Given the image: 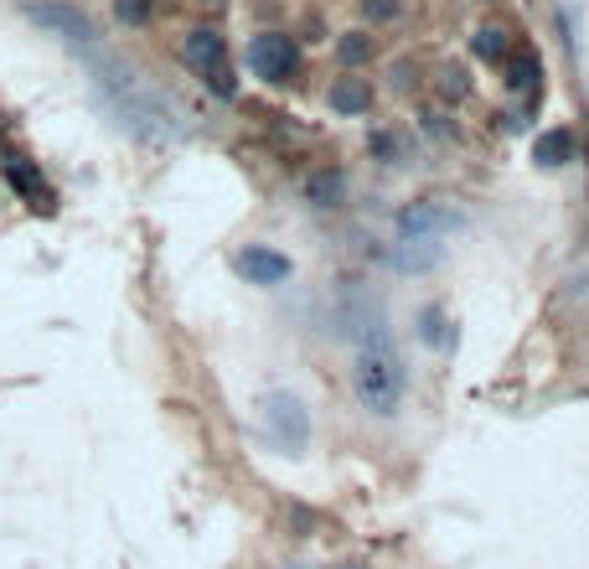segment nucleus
I'll list each match as a JSON object with an SVG mask.
<instances>
[{"label": "nucleus", "instance_id": "nucleus-2", "mask_svg": "<svg viewBox=\"0 0 589 569\" xmlns=\"http://www.w3.org/2000/svg\"><path fill=\"white\" fill-rule=\"evenodd\" d=\"M398 238H424V244H445V238H455L465 228V213L455 202H434V197H419L409 207H398L393 218Z\"/></svg>", "mask_w": 589, "mask_h": 569}, {"label": "nucleus", "instance_id": "nucleus-19", "mask_svg": "<svg viewBox=\"0 0 589 569\" xmlns=\"http://www.w3.org/2000/svg\"><path fill=\"white\" fill-rule=\"evenodd\" d=\"M372 151H378V156H398V140H388V135H378V140H372Z\"/></svg>", "mask_w": 589, "mask_h": 569}, {"label": "nucleus", "instance_id": "nucleus-4", "mask_svg": "<svg viewBox=\"0 0 589 569\" xmlns=\"http://www.w3.org/2000/svg\"><path fill=\"white\" fill-rule=\"evenodd\" d=\"M248 68L264 83H290L300 73V47L285 32H264V37L248 42Z\"/></svg>", "mask_w": 589, "mask_h": 569}, {"label": "nucleus", "instance_id": "nucleus-15", "mask_svg": "<svg viewBox=\"0 0 589 569\" xmlns=\"http://www.w3.org/2000/svg\"><path fill=\"white\" fill-rule=\"evenodd\" d=\"M336 57H341V63H347V68H362L367 57H372V42H367L362 32H347V37L336 42Z\"/></svg>", "mask_w": 589, "mask_h": 569}, {"label": "nucleus", "instance_id": "nucleus-7", "mask_svg": "<svg viewBox=\"0 0 589 569\" xmlns=\"http://www.w3.org/2000/svg\"><path fill=\"white\" fill-rule=\"evenodd\" d=\"M440 259H445V244H424V238H398L388 249V264L403 269V275H424V269H434Z\"/></svg>", "mask_w": 589, "mask_h": 569}, {"label": "nucleus", "instance_id": "nucleus-3", "mask_svg": "<svg viewBox=\"0 0 589 569\" xmlns=\"http://www.w3.org/2000/svg\"><path fill=\"white\" fill-rule=\"evenodd\" d=\"M264 435L279 445L285 456H300L305 440H310V409L290 394V388H274V394H264Z\"/></svg>", "mask_w": 589, "mask_h": 569}, {"label": "nucleus", "instance_id": "nucleus-8", "mask_svg": "<svg viewBox=\"0 0 589 569\" xmlns=\"http://www.w3.org/2000/svg\"><path fill=\"white\" fill-rule=\"evenodd\" d=\"M326 99H331L336 114H347V119H352V114H367V109H372V83H367L362 73H347V78L331 83Z\"/></svg>", "mask_w": 589, "mask_h": 569}, {"label": "nucleus", "instance_id": "nucleus-10", "mask_svg": "<svg viewBox=\"0 0 589 569\" xmlns=\"http://www.w3.org/2000/svg\"><path fill=\"white\" fill-rule=\"evenodd\" d=\"M31 16H37L42 26H52V32H68L73 42H93V21L83 11H73V6H37Z\"/></svg>", "mask_w": 589, "mask_h": 569}, {"label": "nucleus", "instance_id": "nucleus-14", "mask_svg": "<svg viewBox=\"0 0 589 569\" xmlns=\"http://www.w3.org/2000/svg\"><path fill=\"white\" fill-rule=\"evenodd\" d=\"M471 52L481 57V63H502L507 57V32H496V26H486V32L471 37Z\"/></svg>", "mask_w": 589, "mask_h": 569}, {"label": "nucleus", "instance_id": "nucleus-6", "mask_svg": "<svg viewBox=\"0 0 589 569\" xmlns=\"http://www.w3.org/2000/svg\"><path fill=\"white\" fill-rule=\"evenodd\" d=\"M181 63L197 68V73H207V68H217V63H228V42H223V32H212V26H197V32H186V37H181Z\"/></svg>", "mask_w": 589, "mask_h": 569}, {"label": "nucleus", "instance_id": "nucleus-9", "mask_svg": "<svg viewBox=\"0 0 589 569\" xmlns=\"http://www.w3.org/2000/svg\"><path fill=\"white\" fill-rule=\"evenodd\" d=\"M0 166H6V182L26 197V202H37V207H52V192H47V182H42V171L37 166H31L26 156H6V161H0Z\"/></svg>", "mask_w": 589, "mask_h": 569}, {"label": "nucleus", "instance_id": "nucleus-13", "mask_svg": "<svg viewBox=\"0 0 589 569\" xmlns=\"http://www.w3.org/2000/svg\"><path fill=\"white\" fill-rule=\"evenodd\" d=\"M533 161H538V166H569V161H574V130H548V135H538Z\"/></svg>", "mask_w": 589, "mask_h": 569}, {"label": "nucleus", "instance_id": "nucleus-20", "mask_svg": "<svg viewBox=\"0 0 589 569\" xmlns=\"http://www.w3.org/2000/svg\"><path fill=\"white\" fill-rule=\"evenodd\" d=\"M569 295H574V301H584V295H589V269H584V275H574V290Z\"/></svg>", "mask_w": 589, "mask_h": 569}, {"label": "nucleus", "instance_id": "nucleus-5", "mask_svg": "<svg viewBox=\"0 0 589 569\" xmlns=\"http://www.w3.org/2000/svg\"><path fill=\"white\" fill-rule=\"evenodd\" d=\"M233 269H238L248 285H285L295 264L279 254V249H269V244H248V249L233 254Z\"/></svg>", "mask_w": 589, "mask_h": 569}, {"label": "nucleus", "instance_id": "nucleus-11", "mask_svg": "<svg viewBox=\"0 0 589 569\" xmlns=\"http://www.w3.org/2000/svg\"><path fill=\"white\" fill-rule=\"evenodd\" d=\"M419 342H424L429 352H450V347H455V326H450V316H445L440 306H424V311H419Z\"/></svg>", "mask_w": 589, "mask_h": 569}, {"label": "nucleus", "instance_id": "nucleus-17", "mask_svg": "<svg viewBox=\"0 0 589 569\" xmlns=\"http://www.w3.org/2000/svg\"><path fill=\"white\" fill-rule=\"evenodd\" d=\"M362 6H367L372 21H393L398 16V0H362Z\"/></svg>", "mask_w": 589, "mask_h": 569}, {"label": "nucleus", "instance_id": "nucleus-1", "mask_svg": "<svg viewBox=\"0 0 589 569\" xmlns=\"http://www.w3.org/2000/svg\"><path fill=\"white\" fill-rule=\"evenodd\" d=\"M341 337L352 342V394L372 419H393L409 394V368L398 357V342L388 332L383 306L367 290H341V311H336Z\"/></svg>", "mask_w": 589, "mask_h": 569}, {"label": "nucleus", "instance_id": "nucleus-22", "mask_svg": "<svg viewBox=\"0 0 589 569\" xmlns=\"http://www.w3.org/2000/svg\"><path fill=\"white\" fill-rule=\"evenodd\" d=\"M202 6H223V0H202Z\"/></svg>", "mask_w": 589, "mask_h": 569}, {"label": "nucleus", "instance_id": "nucleus-16", "mask_svg": "<svg viewBox=\"0 0 589 569\" xmlns=\"http://www.w3.org/2000/svg\"><path fill=\"white\" fill-rule=\"evenodd\" d=\"M202 78H207V88H212V94H217V99H233V94H238V78H233V68H228V63H217V68H207Z\"/></svg>", "mask_w": 589, "mask_h": 569}, {"label": "nucleus", "instance_id": "nucleus-21", "mask_svg": "<svg viewBox=\"0 0 589 569\" xmlns=\"http://www.w3.org/2000/svg\"><path fill=\"white\" fill-rule=\"evenodd\" d=\"M331 569H367V564H352V559H347V564H331Z\"/></svg>", "mask_w": 589, "mask_h": 569}, {"label": "nucleus", "instance_id": "nucleus-18", "mask_svg": "<svg viewBox=\"0 0 589 569\" xmlns=\"http://www.w3.org/2000/svg\"><path fill=\"white\" fill-rule=\"evenodd\" d=\"M119 16L124 21H145V6H140V0H119Z\"/></svg>", "mask_w": 589, "mask_h": 569}, {"label": "nucleus", "instance_id": "nucleus-12", "mask_svg": "<svg viewBox=\"0 0 589 569\" xmlns=\"http://www.w3.org/2000/svg\"><path fill=\"white\" fill-rule=\"evenodd\" d=\"M305 197L310 207H341V197H347V182H341V171H310V182H305Z\"/></svg>", "mask_w": 589, "mask_h": 569}]
</instances>
